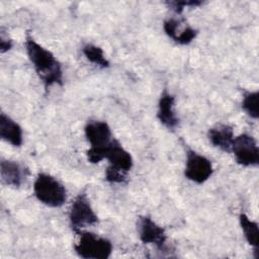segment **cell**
Masks as SVG:
<instances>
[{
    "label": "cell",
    "mask_w": 259,
    "mask_h": 259,
    "mask_svg": "<svg viewBox=\"0 0 259 259\" xmlns=\"http://www.w3.org/2000/svg\"><path fill=\"white\" fill-rule=\"evenodd\" d=\"M175 97L164 89L158 101L157 118L168 130H175L179 124V118L174 109Z\"/></svg>",
    "instance_id": "30bf717a"
},
{
    "label": "cell",
    "mask_w": 259,
    "mask_h": 259,
    "mask_svg": "<svg viewBox=\"0 0 259 259\" xmlns=\"http://www.w3.org/2000/svg\"><path fill=\"white\" fill-rule=\"evenodd\" d=\"M105 159L108 161V168L123 174H127L134 165V160L130 152H127L115 139H113L107 148Z\"/></svg>",
    "instance_id": "9c48e42d"
},
{
    "label": "cell",
    "mask_w": 259,
    "mask_h": 259,
    "mask_svg": "<svg viewBox=\"0 0 259 259\" xmlns=\"http://www.w3.org/2000/svg\"><path fill=\"white\" fill-rule=\"evenodd\" d=\"M28 174V169L18 162L4 159L1 160L0 175L3 184L18 188L25 181Z\"/></svg>",
    "instance_id": "8fae6325"
},
{
    "label": "cell",
    "mask_w": 259,
    "mask_h": 259,
    "mask_svg": "<svg viewBox=\"0 0 259 259\" xmlns=\"http://www.w3.org/2000/svg\"><path fill=\"white\" fill-rule=\"evenodd\" d=\"M84 133L90 148L86 155L90 163L96 164L105 159L106 150L113 141L110 126L106 121L90 120L84 127Z\"/></svg>",
    "instance_id": "7a4b0ae2"
},
{
    "label": "cell",
    "mask_w": 259,
    "mask_h": 259,
    "mask_svg": "<svg viewBox=\"0 0 259 259\" xmlns=\"http://www.w3.org/2000/svg\"><path fill=\"white\" fill-rule=\"evenodd\" d=\"M239 222L241 229L243 231L244 237L246 241L251 245L254 249L255 258H259V229L258 224L252 220L249 219V217L245 213H240L239 215Z\"/></svg>",
    "instance_id": "9a60e30c"
},
{
    "label": "cell",
    "mask_w": 259,
    "mask_h": 259,
    "mask_svg": "<svg viewBox=\"0 0 259 259\" xmlns=\"http://www.w3.org/2000/svg\"><path fill=\"white\" fill-rule=\"evenodd\" d=\"M258 99L259 92L258 91H248L244 93L242 100V108L243 110L252 118L257 119L259 116L258 113Z\"/></svg>",
    "instance_id": "e0dca14e"
},
{
    "label": "cell",
    "mask_w": 259,
    "mask_h": 259,
    "mask_svg": "<svg viewBox=\"0 0 259 259\" xmlns=\"http://www.w3.org/2000/svg\"><path fill=\"white\" fill-rule=\"evenodd\" d=\"M163 29L170 38L179 45H189L197 35V30L189 25L181 29V20L174 17L164 20Z\"/></svg>",
    "instance_id": "7c38bea8"
},
{
    "label": "cell",
    "mask_w": 259,
    "mask_h": 259,
    "mask_svg": "<svg viewBox=\"0 0 259 259\" xmlns=\"http://www.w3.org/2000/svg\"><path fill=\"white\" fill-rule=\"evenodd\" d=\"M212 173L213 167L209 159L191 149L187 150L184 175L188 180L202 184L210 178Z\"/></svg>",
    "instance_id": "52a82bcc"
},
{
    "label": "cell",
    "mask_w": 259,
    "mask_h": 259,
    "mask_svg": "<svg viewBox=\"0 0 259 259\" xmlns=\"http://www.w3.org/2000/svg\"><path fill=\"white\" fill-rule=\"evenodd\" d=\"M207 138L210 144L224 152L231 153L232 144L234 141V130L229 124H217L208 130Z\"/></svg>",
    "instance_id": "5bb4252c"
},
{
    "label": "cell",
    "mask_w": 259,
    "mask_h": 259,
    "mask_svg": "<svg viewBox=\"0 0 259 259\" xmlns=\"http://www.w3.org/2000/svg\"><path fill=\"white\" fill-rule=\"evenodd\" d=\"M12 48V40L8 36V34H5L3 28H1L0 32V51L1 53H5L9 51Z\"/></svg>",
    "instance_id": "d6986e66"
},
{
    "label": "cell",
    "mask_w": 259,
    "mask_h": 259,
    "mask_svg": "<svg viewBox=\"0 0 259 259\" xmlns=\"http://www.w3.org/2000/svg\"><path fill=\"white\" fill-rule=\"evenodd\" d=\"M82 53L89 62L101 69H105L110 66L103 50L98 46L93 44H86L82 49Z\"/></svg>",
    "instance_id": "2e32d148"
},
{
    "label": "cell",
    "mask_w": 259,
    "mask_h": 259,
    "mask_svg": "<svg viewBox=\"0 0 259 259\" xmlns=\"http://www.w3.org/2000/svg\"><path fill=\"white\" fill-rule=\"evenodd\" d=\"M138 233L144 244L155 245L158 249H164L167 235L165 230L148 215L140 217L138 220Z\"/></svg>",
    "instance_id": "ba28073f"
},
{
    "label": "cell",
    "mask_w": 259,
    "mask_h": 259,
    "mask_svg": "<svg viewBox=\"0 0 259 259\" xmlns=\"http://www.w3.org/2000/svg\"><path fill=\"white\" fill-rule=\"evenodd\" d=\"M80 238L74 245L77 255L85 259H107L112 253L111 242L91 232H80Z\"/></svg>",
    "instance_id": "277c9868"
},
{
    "label": "cell",
    "mask_w": 259,
    "mask_h": 259,
    "mask_svg": "<svg viewBox=\"0 0 259 259\" xmlns=\"http://www.w3.org/2000/svg\"><path fill=\"white\" fill-rule=\"evenodd\" d=\"M69 222L71 229L77 234L98 223V217L85 192L79 193L73 200L69 211Z\"/></svg>",
    "instance_id": "5b68a950"
},
{
    "label": "cell",
    "mask_w": 259,
    "mask_h": 259,
    "mask_svg": "<svg viewBox=\"0 0 259 259\" xmlns=\"http://www.w3.org/2000/svg\"><path fill=\"white\" fill-rule=\"evenodd\" d=\"M0 138L13 147H20L23 143L21 126L4 112L0 114Z\"/></svg>",
    "instance_id": "4fadbf2b"
},
{
    "label": "cell",
    "mask_w": 259,
    "mask_h": 259,
    "mask_svg": "<svg viewBox=\"0 0 259 259\" xmlns=\"http://www.w3.org/2000/svg\"><path fill=\"white\" fill-rule=\"evenodd\" d=\"M33 193L39 202L49 207H61L67 201L65 186L47 173L37 174L33 183Z\"/></svg>",
    "instance_id": "3957f363"
},
{
    "label": "cell",
    "mask_w": 259,
    "mask_h": 259,
    "mask_svg": "<svg viewBox=\"0 0 259 259\" xmlns=\"http://www.w3.org/2000/svg\"><path fill=\"white\" fill-rule=\"evenodd\" d=\"M26 55L46 89L57 84L63 85V69L54 54L39 45L30 34H25Z\"/></svg>",
    "instance_id": "6da1fadb"
},
{
    "label": "cell",
    "mask_w": 259,
    "mask_h": 259,
    "mask_svg": "<svg viewBox=\"0 0 259 259\" xmlns=\"http://www.w3.org/2000/svg\"><path fill=\"white\" fill-rule=\"evenodd\" d=\"M231 152L236 162L244 167L257 166L259 164V148L256 140L248 135L241 134L234 138Z\"/></svg>",
    "instance_id": "8992f818"
},
{
    "label": "cell",
    "mask_w": 259,
    "mask_h": 259,
    "mask_svg": "<svg viewBox=\"0 0 259 259\" xmlns=\"http://www.w3.org/2000/svg\"><path fill=\"white\" fill-rule=\"evenodd\" d=\"M166 4L175 13L180 14V13H182V11L185 7H196V6L203 4V2L202 1H194V0H192V1H167Z\"/></svg>",
    "instance_id": "ac0fdd59"
}]
</instances>
